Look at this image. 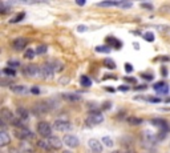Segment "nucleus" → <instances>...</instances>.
I'll list each match as a JSON object with an SVG mask.
<instances>
[{"instance_id": "nucleus-37", "label": "nucleus", "mask_w": 170, "mask_h": 153, "mask_svg": "<svg viewBox=\"0 0 170 153\" xmlns=\"http://www.w3.org/2000/svg\"><path fill=\"white\" fill-rule=\"evenodd\" d=\"M141 7H142V8H146V10H153V6H151V4H149V3H142Z\"/></svg>"}, {"instance_id": "nucleus-38", "label": "nucleus", "mask_w": 170, "mask_h": 153, "mask_svg": "<svg viewBox=\"0 0 170 153\" xmlns=\"http://www.w3.org/2000/svg\"><path fill=\"white\" fill-rule=\"evenodd\" d=\"M125 71L126 72H133V67L130 65L129 63H126V64H125Z\"/></svg>"}, {"instance_id": "nucleus-50", "label": "nucleus", "mask_w": 170, "mask_h": 153, "mask_svg": "<svg viewBox=\"0 0 170 153\" xmlns=\"http://www.w3.org/2000/svg\"><path fill=\"white\" fill-rule=\"evenodd\" d=\"M113 153H121V152H113Z\"/></svg>"}, {"instance_id": "nucleus-36", "label": "nucleus", "mask_w": 170, "mask_h": 153, "mask_svg": "<svg viewBox=\"0 0 170 153\" xmlns=\"http://www.w3.org/2000/svg\"><path fill=\"white\" fill-rule=\"evenodd\" d=\"M148 101H150V103H161V99L160 97H149Z\"/></svg>"}, {"instance_id": "nucleus-15", "label": "nucleus", "mask_w": 170, "mask_h": 153, "mask_svg": "<svg viewBox=\"0 0 170 153\" xmlns=\"http://www.w3.org/2000/svg\"><path fill=\"white\" fill-rule=\"evenodd\" d=\"M153 88L155 89V92L160 95H166L169 92V85H166L165 83H157L153 85Z\"/></svg>"}, {"instance_id": "nucleus-24", "label": "nucleus", "mask_w": 170, "mask_h": 153, "mask_svg": "<svg viewBox=\"0 0 170 153\" xmlns=\"http://www.w3.org/2000/svg\"><path fill=\"white\" fill-rule=\"evenodd\" d=\"M1 73L6 76H8V77H13V76L16 75V72L13 68H10V67H6V68L1 69Z\"/></svg>"}, {"instance_id": "nucleus-17", "label": "nucleus", "mask_w": 170, "mask_h": 153, "mask_svg": "<svg viewBox=\"0 0 170 153\" xmlns=\"http://www.w3.org/2000/svg\"><path fill=\"white\" fill-rule=\"evenodd\" d=\"M16 115H17V117H19L20 120H23V121L28 120V117H29V112L25 109L24 106H19V108L16 109Z\"/></svg>"}, {"instance_id": "nucleus-28", "label": "nucleus", "mask_w": 170, "mask_h": 153, "mask_svg": "<svg viewBox=\"0 0 170 153\" xmlns=\"http://www.w3.org/2000/svg\"><path fill=\"white\" fill-rule=\"evenodd\" d=\"M24 16H25V13H24V12H21V13H17V15L15 16V17H12V19L10 20V23H11V24H16V23L21 22V20L24 19Z\"/></svg>"}, {"instance_id": "nucleus-18", "label": "nucleus", "mask_w": 170, "mask_h": 153, "mask_svg": "<svg viewBox=\"0 0 170 153\" xmlns=\"http://www.w3.org/2000/svg\"><path fill=\"white\" fill-rule=\"evenodd\" d=\"M11 143V136L6 131L0 132V147H6Z\"/></svg>"}, {"instance_id": "nucleus-42", "label": "nucleus", "mask_w": 170, "mask_h": 153, "mask_svg": "<svg viewBox=\"0 0 170 153\" xmlns=\"http://www.w3.org/2000/svg\"><path fill=\"white\" fill-rule=\"evenodd\" d=\"M110 105H112L110 103H105L104 105H102V109H109V108H110Z\"/></svg>"}, {"instance_id": "nucleus-39", "label": "nucleus", "mask_w": 170, "mask_h": 153, "mask_svg": "<svg viewBox=\"0 0 170 153\" xmlns=\"http://www.w3.org/2000/svg\"><path fill=\"white\" fill-rule=\"evenodd\" d=\"M31 92H32V93H35V95H39V93H40V91H39V88H36V87H33V88H32V89H31Z\"/></svg>"}, {"instance_id": "nucleus-35", "label": "nucleus", "mask_w": 170, "mask_h": 153, "mask_svg": "<svg viewBox=\"0 0 170 153\" xmlns=\"http://www.w3.org/2000/svg\"><path fill=\"white\" fill-rule=\"evenodd\" d=\"M141 77L142 79H145V80H149V81H150V80H153V75H150V73H142L141 75Z\"/></svg>"}, {"instance_id": "nucleus-7", "label": "nucleus", "mask_w": 170, "mask_h": 153, "mask_svg": "<svg viewBox=\"0 0 170 153\" xmlns=\"http://www.w3.org/2000/svg\"><path fill=\"white\" fill-rule=\"evenodd\" d=\"M55 75V71L52 69V67L48 64V63H45V64H43V65H40V77L43 79H52Z\"/></svg>"}, {"instance_id": "nucleus-27", "label": "nucleus", "mask_w": 170, "mask_h": 153, "mask_svg": "<svg viewBox=\"0 0 170 153\" xmlns=\"http://www.w3.org/2000/svg\"><path fill=\"white\" fill-rule=\"evenodd\" d=\"M48 51V47L45 45V44H40V45H37V48H36V55H40V56H43V55H45Z\"/></svg>"}, {"instance_id": "nucleus-25", "label": "nucleus", "mask_w": 170, "mask_h": 153, "mask_svg": "<svg viewBox=\"0 0 170 153\" xmlns=\"http://www.w3.org/2000/svg\"><path fill=\"white\" fill-rule=\"evenodd\" d=\"M36 56V49H32V48H28V49L24 52V57L27 60H32Z\"/></svg>"}, {"instance_id": "nucleus-46", "label": "nucleus", "mask_w": 170, "mask_h": 153, "mask_svg": "<svg viewBox=\"0 0 170 153\" xmlns=\"http://www.w3.org/2000/svg\"><path fill=\"white\" fill-rule=\"evenodd\" d=\"M125 153H135V152H134L133 149H126V152H125Z\"/></svg>"}, {"instance_id": "nucleus-34", "label": "nucleus", "mask_w": 170, "mask_h": 153, "mask_svg": "<svg viewBox=\"0 0 170 153\" xmlns=\"http://www.w3.org/2000/svg\"><path fill=\"white\" fill-rule=\"evenodd\" d=\"M133 4L130 3V1H121V6L120 7H122V8H130Z\"/></svg>"}, {"instance_id": "nucleus-26", "label": "nucleus", "mask_w": 170, "mask_h": 153, "mask_svg": "<svg viewBox=\"0 0 170 153\" xmlns=\"http://www.w3.org/2000/svg\"><path fill=\"white\" fill-rule=\"evenodd\" d=\"M126 120H128V122H129L130 125H138L142 122V120L140 119V117H137V116H129Z\"/></svg>"}, {"instance_id": "nucleus-4", "label": "nucleus", "mask_w": 170, "mask_h": 153, "mask_svg": "<svg viewBox=\"0 0 170 153\" xmlns=\"http://www.w3.org/2000/svg\"><path fill=\"white\" fill-rule=\"evenodd\" d=\"M52 128L56 129V131H60V132H68V131H72L73 129V124L66 120H56L52 125Z\"/></svg>"}, {"instance_id": "nucleus-43", "label": "nucleus", "mask_w": 170, "mask_h": 153, "mask_svg": "<svg viewBox=\"0 0 170 153\" xmlns=\"http://www.w3.org/2000/svg\"><path fill=\"white\" fill-rule=\"evenodd\" d=\"M76 3L79 4V6H85V4H86V1H85V0H79V1H76Z\"/></svg>"}, {"instance_id": "nucleus-49", "label": "nucleus", "mask_w": 170, "mask_h": 153, "mask_svg": "<svg viewBox=\"0 0 170 153\" xmlns=\"http://www.w3.org/2000/svg\"><path fill=\"white\" fill-rule=\"evenodd\" d=\"M63 153H72V152H70V150H64Z\"/></svg>"}, {"instance_id": "nucleus-2", "label": "nucleus", "mask_w": 170, "mask_h": 153, "mask_svg": "<svg viewBox=\"0 0 170 153\" xmlns=\"http://www.w3.org/2000/svg\"><path fill=\"white\" fill-rule=\"evenodd\" d=\"M13 133H15L16 137L21 141H31L35 138V133L32 131H29L28 128H25V127H23V128H15Z\"/></svg>"}, {"instance_id": "nucleus-32", "label": "nucleus", "mask_w": 170, "mask_h": 153, "mask_svg": "<svg viewBox=\"0 0 170 153\" xmlns=\"http://www.w3.org/2000/svg\"><path fill=\"white\" fill-rule=\"evenodd\" d=\"M144 39H145L146 41H154V35L151 33V32H146L145 35H144Z\"/></svg>"}, {"instance_id": "nucleus-16", "label": "nucleus", "mask_w": 170, "mask_h": 153, "mask_svg": "<svg viewBox=\"0 0 170 153\" xmlns=\"http://www.w3.org/2000/svg\"><path fill=\"white\" fill-rule=\"evenodd\" d=\"M36 147L39 148V149H44V150H50L52 148H50L49 145V141H48V138H39L37 143H36Z\"/></svg>"}, {"instance_id": "nucleus-48", "label": "nucleus", "mask_w": 170, "mask_h": 153, "mask_svg": "<svg viewBox=\"0 0 170 153\" xmlns=\"http://www.w3.org/2000/svg\"><path fill=\"white\" fill-rule=\"evenodd\" d=\"M162 73H164V76H166V73H167V72H166V68H162Z\"/></svg>"}, {"instance_id": "nucleus-9", "label": "nucleus", "mask_w": 170, "mask_h": 153, "mask_svg": "<svg viewBox=\"0 0 170 153\" xmlns=\"http://www.w3.org/2000/svg\"><path fill=\"white\" fill-rule=\"evenodd\" d=\"M64 144H66L69 148H76L80 145V140L73 134H65L64 136Z\"/></svg>"}, {"instance_id": "nucleus-29", "label": "nucleus", "mask_w": 170, "mask_h": 153, "mask_svg": "<svg viewBox=\"0 0 170 153\" xmlns=\"http://www.w3.org/2000/svg\"><path fill=\"white\" fill-rule=\"evenodd\" d=\"M101 143L104 144V145H106L108 148H112L113 147V140L110 137H108V136H105V137H102V140H101Z\"/></svg>"}, {"instance_id": "nucleus-11", "label": "nucleus", "mask_w": 170, "mask_h": 153, "mask_svg": "<svg viewBox=\"0 0 170 153\" xmlns=\"http://www.w3.org/2000/svg\"><path fill=\"white\" fill-rule=\"evenodd\" d=\"M88 145H89V148H91V150H93L95 153L102 152V143L96 140V138H91V140L88 141Z\"/></svg>"}, {"instance_id": "nucleus-8", "label": "nucleus", "mask_w": 170, "mask_h": 153, "mask_svg": "<svg viewBox=\"0 0 170 153\" xmlns=\"http://www.w3.org/2000/svg\"><path fill=\"white\" fill-rule=\"evenodd\" d=\"M142 141H144L146 145L151 147V145H154L158 141V136L154 133H151V132H149V131H146V132H144V138H142Z\"/></svg>"}, {"instance_id": "nucleus-3", "label": "nucleus", "mask_w": 170, "mask_h": 153, "mask_svg": "<svg viewBox=\"0 0 170 153\" xmlns=\"http://www.w3.org/2000/svg\"><path fill=\"white\" fill-rule=\"evenodd\" d=\"M36 129H37V133L43 138L52 136V125L47 121H39L37 125H36Z\"/></svg>"}, {"instance_id": "nucleus-19", "label": "nucleus", "mask_w": 170, "mask_h": 153, "mask_svg": "<svg viewBox=\"0 0 170 153\" xmlns=\"http://www.w3.org/2000/svg\"><path fill=\"white\" fill-rule=\"evenodd\" d=\"M48 64L52 67V69H53L55 72H61L64 69V64L61 61H59V60H52V61H49Z\"/></svg>"}, {"instance_id": "nucleus-6", "label": "nucleus", "mask_w": 170, "mask_h": 153, "mask_svg": "<svg viewBox=\"0 0 170 153\" xmlns=\"http://www.w3.org/2000/svg\"><path fill=\"white\" fill-rule=\"evenodd\" d=\"M23 73L27 77H37V76H40V67L35 65V64H29L23 68Z\"/></svg>"}, {"instance_id": "nucleus-44", "label": "nucleus", "mask_w": 170, "mask_h": 153, "mask_svg": "<svg viewBox=\"0 0 170 153\" xmlns=\"http://www.w3.org/2000/svg\"><path fill=\"white\" fill-rule=\"evenodd\" d=\"M118 89H120V91H129V87H128V85H125V87H120Z\"/></svg>"}, {"instance_id": "nucleus-12", "label": "nucleus", "mask_w": 170, "mask_h": 153, "mask_svg": "<svg viewBox=\"0 0 170 153\" xmlns=\"http://www.w3.org/2000/svg\"><path fill=\"white\" fill-rule=\"evenodd\" d=\"M0 119L1 120H4V121H10V122H12L13 120L16 119L15 116H13V113L11 112L8 108H1V111H0Z\"/></svg>"}, {"instance_id": "nucleus-47", "label": "nucleus", "mask_w": 170, "mask_h": 153, "mask_svg": "<svg viewBox=\"0 0 170 153\" xmlns=\"http://www.w3.org/2000/svg\"><path fill=\"white\" fill-rule=\"evenodd\" d=\"M145 85H142V87H135V89H145Z\"/></svg>"}, {"instance_id": "nucleus-23", "label": "nucleus", "mask_w": 170, "mask_h": 153, "mask_svg": "<svg viewBox=\"0 0 170 153\" xmlns=\"http://www.w3.org/2000/svg\"><path fill=\"white\" fill-rule=\"evenodd\" d=\"M80 83H81V85L82 87H85V88H89L92 85V80L88 77V76H85V75H82L81 77H80Z\"/></svg>"}, {"instance_id": "nucleus-1", "label": "nucleus", "mask_w": 170, "mask_h": 153, "mask_svg": "<svg viewBox=\"0 0 170 153\" xmlns=\"http://www.w3.org/2000/svg\"><path fill=\"white\" fill-rule=\"evenodd\" d=\"M104 121V116L98 111H92L88 113V117L85 119V125L86 127H95Z\"/></svg>"}, {"instance_id": "nucleus-5", "label": "nucleus", "mask_w": 170, "mask_h": 153, "mask_svg": "<svg viewBox=\"0 0 170 153\" xmlns=\"http://www.w3.org/2000/svg\"><path fill=\"white\" fill-rule=\"evenodd\" d=\"M52 109V106L49 105V101H40L37 103L35 106H33V113L37 116L43 115V113H47Z\"/></svg>"}, {"instance_id": "nucleus-22", "label": "nucleus", "mask_w": 170, "mask_h": 153, "mask_svg": "<svg viewBox=\"0 0 170 153\" xmlns=\"http://www.w3.org/2000/svg\"><path fill=\"white\" fill-rule=\"evenodd\" d=\"M11 91L15 92V93H25L27 92V88L24 85H11Z\"/></svg>"}, {"instance_id": "nucleus-21", "label": "nucleus", "mask_w": 170, "mask_h": 153, "mask_svg": "<svg viewBox=\"0 0 170 153\" xmlns=\"http://www.w3.org/2000/svg\"><path fill=\"white\" fill-rule=\"evenodd\" d=\"M98 7H120L121 1H101V3L97 4Z\"/></svg>"}, {"instance_id": "nucleus-40", "label": "nucleus", "mask_w": 170, "mask_h": 153, "mask_svg": "<svg viewBox=\"0 0 170 153\" xmlns=\"http://www.w3.org/2000/svg\"><path fill=\"white\" fill-rule=\"evenodd\" d=\"M77 31H79V32H84V31H86V27H85V25H79Z\"/></svg>"}, {"instance_id": "nucleus-10", "label": "nucleus", "mask_w": 170, "mask_h": 153, "mask_svg": "<svg viewBox=\"0 0 170 153\" xmlns=\"http://www.w3.org/2000/svg\"><path fill=\"white\" fill-rule=\"evenodd\" d=\"M151 124L155 125L157 128H160V131L162 132V133H167V132L170 131L169 128V125H167V122L165 121V120H161V119H154V120H151Z\"/></svg>"}, {"instance_id": "nucleus-41", "label": "nucleus", "mask_w": 170, "mask_h": 153, "mask_svg": "<svg viewBox=\"0 0 170 153\" xmlns=\"http://www.w3.org/2000/svg\"><path fill=\"white\" fill-rule=\"evenodd\" d=\"M68 81H69V77H65V79L61 77V79H60V83H61V84H63V83L65 84V83H68Z\"/></svg>"}, {"instance_id": "nucleus-13", "label": "nucleus", "mask_w": 170, "mask_h": 153, "mask_svg": "<svg viewBox=\"0 0 170 153\" xmlns=\"http://www.w3.org/2000/svg\"><path fill=\"white\" fill-rule=\"evenodd\" d=\"M27 44H28V40L24 38H19V39H15L12 43V47L15 48L16 51H21L27 47Z\"/></svg>"}, {"instance_id": "nucleus-31", "label": "nucleus", "mask_w": 170, "mask_h": 153, "mask_svg": "<svg viewBox=\"0 0 170 153\" xmlns=\"http://www.w3.org/2000/svg\"><path fill=\"white\" fill-rule=\"evenodd\" d=\"M104 64H105V67H108V68H110V69L116 68V64H114V61H113V60H110V59H106V60H105Z\"/></svg>"}, {"instance_id": "nucleus-14", "label": "nucleus", "mask_w": 170, "mask_h": 153, "mask_svg": "<svg viewBox=\"0 0 170 153\" xmlns=\"http://www.w3.org/2000/svg\"><path fill=\"white\" fill-rule=\"evenodd\" d=\"M48 141H49V145L52 149H61V147H63V141L59 137H56V136L48 137Z\"/></svg>"}, {"instance_id": "nucleus-33", "label": "nucleus", "mask_w": 170, "mask_h": 153, "mask_svg": "<svg viewBox=\"0 0 170 153\" xmlns=\"http://www.w3.org/2000/svg\"><path fill=\"white\" fill-rule=\"evenodd\" d=\"M8 67L10 68H17V67H20V63L16 61V60H10L8 61Z\"/></svg>"}, {"instance_id": "nucleus-30", "label": "nucleus", "mask_w": 170, "mask_h": 153, "mask_svg": "<svg viewBox=\"0 0 170 153\" xmlns=\"http://www.w3.org/2000/svg\"><path fill=\"white\" fill-rule=\"evenodd\" d=\"M96 52L109 53V52H110V47H108V45H102V47H96Z\"/></svg>"}, {"instance_id": "nucleus-20", "label": "nucleus", "mask_w": 170, "mask_h": 153, "mask_svg": "<svg viewBox=\"0 0 170 153\" xmlns=\"http://www.w3.org/2000/svg\"><path fill=\"white\" fill-rule=\"evenodd\" d=\"M61 97L64 100H68V101H80L82 99L80 95H76V93H63Z\"/></svg>"}, {"instance_id": "nucleus-45", "label": "nucleus", "mask_w": 170, "mask_h": 153, "mask_svg": "<svg viewBox=\"0 0 170 153\" xmlns=\"http://www.w3.org/2000/svg\"><path fill=\"white\" fill-rule=\"evenodd\" d=\"M126 81H130V83H135V79H132V77H125Z\"/></svg>"}]
</instances>
